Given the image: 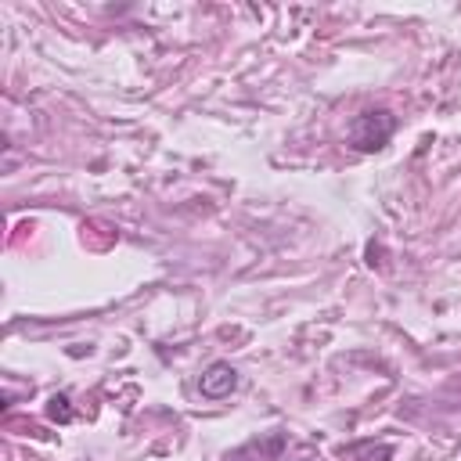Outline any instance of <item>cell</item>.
<instances>
[{"mask_svg": "<svg viewBox=\"0 0 461 461\" xmlns=\"http://www.w3.org/2000/svg\"><path fill=\"white\" fill-rule=\"evenodd\" d=\"M396 133V115L389 108H367L360 115H353L346 137L357 151H378L389 144V137Z\"/></svg>", "mask_w": 461, "mask_h": 461, "instance_id": "cell-1", "label": "cell"}, {"mask_svg": "<svg viewBox=\"0 0 461 461\" xmlns=\"http://www.w3.org/2000/svg\"><path fill=\"white\" fill-rule=\"evenodd\" d=\"M198 389H202L205 400H223V396H230V393L238 389V371H234L227 360H212V364L202 371Z\"/></svg>", "mask_w": 461, "mask_h": 461, "instance_id": "cell-2", "label": "cell"}, {"mask_svg": "<svg viewBox=\"0 0 461 461\" xmlns=\"http://www.w3.org/2000/svg\"><path fill=\"white\" fill-rule=\"evenodd\" d=\"M47 418H50V421H72V407H68V396H65V393L50 396V403H47Z\"/></svg>", "mask_w": 461, "mask_h": 461, "instance_id": "cell-3", "label": "cell"}]
</instances>
